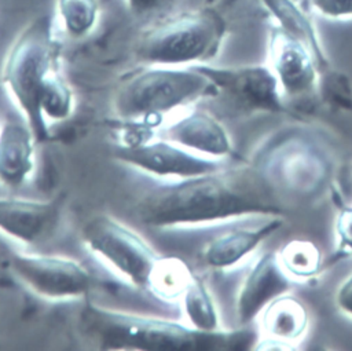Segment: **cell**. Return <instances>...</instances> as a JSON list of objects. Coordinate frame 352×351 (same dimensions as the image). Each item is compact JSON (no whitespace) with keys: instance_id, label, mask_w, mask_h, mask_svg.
<instances>
[{"instance_id":"obj_1","label":"cell","mask_w":352,"mask_h":351,"mask_svg":"<svg viewBox=\"0 0 352 351\" xmlns=\"http://www.w3.org/2000/svg\"><path fill=\"white\" fill-rule=\"evenodd\" d=\"M135 212L140 223L151 227L287 213L280 193L253 162L158 186L142 195Z\"/></svg>"},{"instance_id":"obj_2","label":"cell","mask_w":352,"mask_h":351,"mask_svg":"<svg viewBox=\"0 0 352 351\" xmlns=\"http://www.w3.org/2000/svg\"><path fill=\"white\" fill-rule=\"evenodd\" d=\"M82 337L100 350L135 351H245L254 348L250 326L201 330L184 323L143 317L85 303L78 318Z\"/></svg>"},{"instance_id":"obj_3","label":"cell","mask_w":352,"mask_h":351,"mask_svg":"<svg viewBox=\"0 0 352 351\" xmlns=\"http://www.w3.org/2000/svg\"><path fill=\"white\" fill-rule=\"evenodd\" d=\"M59 56L60 44L54 36L52 19L40 15L19 33L3 65L1 81L23 113L36 142L48 138L40 100L48 83L60 73Z\"/></svg>"},{"instance_id":"obj_4","label":"cell","mask_w":352,"mask_h":351,"mask_svg":"<svg viewBox=\"0 0 352 351\" xmlns=\"http://www.w3.org/2000/svg\"><path fill=\"white\" fill-rule=\"evenodd\" d=\"M226 36V18L216 8L204 7L146 30L136 41L135 55L140 62L157 66L205 63L217 56Z\"/></svg>"},{"instance_id":"obj_5","label":"cell","mask_w":352,"mask_h":351,"mask_svg":"<svg viewBox=\"0 0 352 351\" xmlns=\"http://www.w3.org/2000/svg\"><path fill=\"white\" fill-rule=\"evenodd\" d=\"M216 95L213 83L195 66L182 69L150 65L120 83L113 106L116 114L124 120H147Z\"/></svg>"},{"instance_id":"obj_6","label":"cell","mask_w":352,"mask_h":351,"mask_svg":"<svg viewBox=\"0 0 352 351\" xmlns=\"http://www.w3.org/2000/svg\"><path fill=\"white\" fill-rule=\"evenodd\" d=\"M252 162L280 193L318 191L330 175V164L315 142L298 134H287L268 142Z\"/></svg>"},{"instance_id":"obj_7","label":"cell","mask_w":352,"mask_h":351,"mask_svg":"<svg viewBox=\"0 0 352 351\" xmlns=\"http://www.w3.org/2000/svg\"><path fill=\"white\" fill-rule=\"evenodd\" d=\"M85 246L133 286L147 289L161 257L135 231L107 215L91 217L81 230Z\"/></svg>"},{"instance_id":"obj_8","label":"cell","mask_w":352,"mask_h":351,"mask_svg":"<svg viewBox=\"0 0 352 351\" xmlns=\"http://www.w3.org/2000/svg\"><path fill=\"white\" fill-rule=\"evenodd\" d=\"M195 67L213 83L217 95H224L243 113L292 114L278 80L268 65H246L235 67L197 65Z\"/></svg>"},{"instance_id":"obj_9","label":"cell","mask_w":352,"mask_h":351,"mask_svg":"<svg viewBox=\"0 0 352 351\" xmlns=\"http://www.w3.org/2000/svg\"><path fill=\"white\" fill-rule=\"evenodd\" d=\"M10 267L30 290L51 300L82 297L92 286L91 274L66 257L12 253Z\"/></svg>"},{"instance_id":"obj_10","label":"cell","mask_w":352,"mask_h":351,"mask_svg":"<svg viewBox=\"0 0 352 351\" xmlns=\"http://www.w3.org/2000/svg\"><path fill=\"white\" fill-rule=\"evenodd\" d=\"M113 154L118 161L157 176L186 179L221 168L220 161L192 153L170 140L147 139L132 146L120 145Z\"/></svg>"},{"instance_id":"obj_11","label":"cell","mask_w":352,"mask_h":351,"mask_svg":"<svg viewBox=\"0 0 352 351\" xmlns=\"http://www.w3.org/2000/svg\"><path fill=\"white\" fill-rule=\"evenodd\" d=\"M63 201L0 198V231L28 245L50 240L58 230Z\"/></svg>"},{"instance_id":"obj_12","label":"cell","mask_w":352,"mask_h":351,"mask_svg":"<svg viewBox=\"0 0 352 351\" xmlns=\"http://www.w3.org/2000/svg\"><path fill=\"white\" fill-rule=\"evenodd\" d=\"M290 290V277L275 252L260 256L245 275L235 301L239 326H250L261 311L276 297Z\"/></svg>"},{"instance_id":"obj_13","label":"cell","mask_w":352,"mask_h":351,"mask_svg":"<svg viewBox=\"0 0 352 351\" xmlns=\"http://www.w3.org/2000/svg\"><path fill=\"white\" fill-rule=\"evenodd\" d=\"M168 140L206 157H236L227 129L209 113L194 110L165 129Z\"/></svg>"},{"instance_id":"obj_14","label":"cell","mask_w":352,"mask_h":351,"mask_svg":"<svg viewBox=\"0 0 352 351\" xmlns=\"http://www.w3.org/2000/svg\"><path fill=\"white\" fill-rule=\"evenodd\" d=\"M283 224V217H271L267 223L254 228H236L213 238L202 251L206 266L224 270L236 266L249 253L254 252L261 242L276 233Z\"/></svg>"},{"instance_id":"obj_15","label":"cell","mask_w":352,"mask_h":351,"mask_svg":"<svg viewBox=\"0 0 352 351\" xmlns=\"http://www.w3.org/2000/svg\"><path fill=\"white\" fill-rule=\"evenodd\" d=\"M36 138L29 127L8 121L0 129V182L11 189L25 183L34 168Z\"/></svg>"},{"instance_id":"obj_16","label":"cell","mask_w":352,"mask_h":351,"mask_svg":"<svg viewBox=\"0 0 352 351\" xmlns=\"http://www.w3.org/2000/svg\"><path fill=\"white\" fill-rule=\"evenodd\" d=\"M260 322L271 341L293 343L301 340L307 333L309 314L301 300L285 293L261 311Z\"/></svg>"},{"instance_id":"obj_17","label":"cell","mask_w":352,"mask_h":351,"mask_svg":"<svg viewBox=\"0 0 352 351\" xmlns=\"http://www.w3.org/2000/svg\"><path fill=\"white\" fill-rule=\"evenodd\" d=\"M278 259L285 273L298 281H309L322 270L319 248L308 240H292L278 252Z\"/></svg>"},{"instance_id":"obj_18","label":"cell","mask_w":352,"mask_h":351,"mask_svg":"<svg viewBox=\"0 0 352 351\" xmlns=\"http://www.w3.org/2000/svg\"><path fill=\"white\" fill-rule=\"evenodd\" d=\"M195 274L177 257H160L150 278L148 290L162 299H180Z\"/></svg>"},{"instance_id":"obj_19","label":"cell","mask_w":352,"mask_h":351,"mask_svg":"<svg viewBox=\"0 0 352 351\" xmlns=\"http://www.w3.org/2000/svg\"><path fill=\"white\" fill-rule=\"evenodd\" d=\"M180 300L191 326L201 330L220 329L219 315L212 296L208 292L205 284L197 275L192 277Z\"/></svg>"},{"instance_id":"obj_20","label":"cell","mask_w":352,"mask_h":351,"mask_svg":"<svg viewBox=\"0 0 352 351\" xmlns=\"http://www.w3.org/2000/svg\"><path fill=\"white\" fill-rule=\"evenodd\" d=\"M56 8L65 32L73 39L89 34L99 15L98 0H58Z\"/></svg>"},{"instance_id":"obj_21","label":"cell","mask_w":352,"mask_h":351,"mask_svg":"<svg viewBox=\"0 0 352 351\" xmlns=\"http://www.w3.org/2000/svg\"><path fill=\"white\" fill-rule=\"evenodd\" d=\"M40 110L43 117L51 121L66 120L73 110V94L63 77L56 74L45 87L41 100Z\"/></svg>"},{"instance_id":"obj_22","label":"cell","mask_w":352,"mask_h":351,"mask_svg":"<svg viewBox=\"0 0 352 351\" xmlns=\"http://www.w3.org/2000/svg\"><path fill=\"white\" fill-rule=\"evenodd\" d=\"M336 248L331 256V263L352 257V206L342 205L338 209L336 224Z\"/></svg>"},{"instance_id":"obj_23","label":"cell","mask_w":352,"mask_h":351,"mask_svg":"<svg viewBox=\"0 0 352 351\" xmlns=\"http://www.w3.org/2000/svg\"><path fill=\"white\" fill-rule=\"evenodd\" d=\"M311 10L330 21L352 19V0H308Z\"/></svg>"},{"instance_id":"obj_24","label":"cell","mask_w":352,"mask_h":351,"mask_svg":"<svg viewBox=\"0 0 352 351\" xmlns=\"http://www.w3.org/2000/svg\"><path fill=\"white\" fill-rule=\"evenodd\" d=\"M177 1L179 0H125L129 11L139 17L153 15L160 11H165Z\"/></svg>"},{"instance_id":"obj_25","label":"cell","mask_w":352,"mask_h":351,"mask_svg":"<svg viewBox=\"0 0 352 351\" xmlns=\"http://www.w3.org/2000/svg\"><path fill=\"white\" fill-rule=\"evenodd\" d=\"M336 304L341 312L352 318V273L338 286L336 293Z\"/></svg>"},{"instance_id":"obj_26","label":"cell","mask_w":352,"mask_h":351,"mask_svg":"<svg viewBox=\"0 0 352 351\" xmlns=\"http://www.w3.org/2000/svg\"><path fill=\"white\" fill-rule=\"evenodd\" d=\"M344 175L346 176V179L352 183V164H349V165H346L345 167V169H344Z\"/></svg>"}]
</instances>
